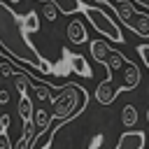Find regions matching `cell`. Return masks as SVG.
<instances>
[{
  "instance_id": "cell-2",
  "label": "cell",
  "mask_w": 149,
  "mask_h": 149,
  "mask_svg": "<svg viewBox=\"0 0 149 149\" xmlns=\"http://www.w3.org/2000/svg\"><path fill=\"white\" fill-rule=\"evenodd\" d=\"M81 14L88 19V23L93 26V30H98L102 37H107V40H112V42H116V44H123V42H126L119 23H116L102 7H98V5H84V7H81Z\"/></svg>"
},
{
  "instance_id": "cell-15",
  "label": "cell",
  "mask_w": 149,
  "mask_h": 149,
  "mask_svg": "<svg viewBox=\"0 0 149 149\" xmlns=\"http://www.w3.org/2000/svg\"><path fill=\"white\" fill-rule=\"evenodd\" d=\"M7 102H9V93L5 88H0V105H7Z\"/></svg>"
},
{
  "instance_id": "cell-11",
  "label": "cell",
  "mask_w": 149,
  "mask_h": 149,
  "mask_svg": "<svg viewBox=\"0 0 149 149\" xmlns=\"http://www.w3.org/2000/svg\"><path fill=\"white\" fill-rule=\"evenodd\" d=\"M23 26L28 33H37L40 30V19H37V12H28L23 16Z\"/></svg>"
},
{
  "instance_id": "cell-18",
  "label": "cell",
  "mask_w": 149,
  "mask_h": 149,
  "mask_svg": "<svg viewBox=\"0 0 149 149\" xmlns=\"http://www.w3.org/2000/svg\"><path fill=\"white\" fill-rule=\"evenodd\" d=\"M147 123H149V107H147Z\"/></svg>"
},
{
  "instance_id": "cell-10",
  "label": "cell",
  "mask_w": 149,
  "mask_h": 149,
  "mask_svg": "<svg viewBox=\"0 0 149 149\" xmlns=\"http://www.w3.org/2000/svg\"><path fill=\"white\" fill-rule=\"evenodd\" d=\"M121 123H123L126 128H133V126L137 123V109H135V105H126V107L121 109Z\"/></svg>"
},
{
  "instance_id": "cell-13",
  "label": "cell",
  "mask_w": 149,
  "mask_h": 149,
  "mask_svg": "<svg viewBox=\"0 0 149 149\" xmlns=\"http://www.w3.org/2000/svg\"><path fill=\"white\" fill-rule=\"evenodd\" d=\"M137 54H140L142 63H144L147 70H149V44H140V47H137Z\"/></svg>"
},
{
  "instance_id": "cell-7",
  "label": "cell",
  "mask_w": 149,
  "mask_h": 149,
  "mask_svg": "<svg viewBox=\"0 0 149 149\" xmlns=\"http://www.w3.org/2000/svg\"><path fill=\"white\" fill-rule=\"evenodd\" d=\"M109 49H112V47H109L105 40H93V42L88 44V51H91L93 61H98V63H105V58H107Z\"/></svg>"
},
{
  "instance_id": "cell-6",
  "label": "cell",
  "mask_w": 149,
  "mask_h": 149,
  "mask_svg": "<svg viewBox=\"0 0 149 149\" xmlns=\"http://www.w3.org/2000/svg\"><path fill=\"white\" fill-rule=\"evenodd\" d=\"M70 68L74 70V74H79V77H93V70H91V65L86 63V58L84 56H79V54H72L70 56Z\"/></svg>"
},
{
  "instance_id": "cell-9",
  "label": "cell",
  "mask_w": 149,
  "mask_h": 149,
  "mask_svg": "<svg viewBox=\"0 0 149 149\" xmlns=\"http://www.w3.org/2000/svg\"><path fill=\"white\" fill-rule=\"evenodd\" d=\"M19 114H21L23 123H30V121H33V116H35V112H33V102H30L28 93H23V95H21V102H19Z\"/></svg>"
},
{
  "instance_id": "cell-3",
  "label": "cell",
  "mask_w": 149,
  "mask_h": 149,
  "mask_svg": "<svg viewBox=\"0 0 149 149\" xmlns=\"http://www.w3.org/2000/svg\"><path fill=\"white\" fill-rule=\"evenodd\" d=\"M112 12L121 19V23L126 28H130L135 35L140 37H149V14L135 9L133 0H114L112 2Z\"/></svg>"
},
{
  "instance_id": "cell-4",
  "label": "cell",
  "mask_w": 149,
  "mask_h": 149,
  "mask_svg": "<svg viewBox=\"0 0 149 149\" xmlns=\"http://www.w3.org/2000/svg\"><path fill=\"white\" fill-rule=\"evenodd\" d=\"M144 147H147V135L142 130H126L121 133L114 149H144Z\"/></svg>"
},
{
  "instance_id": "cell-5",
  "label": "cell",
  "mask_w": 149,
  "mask_h": 149,
  "mask_svg": "<svg viewBox=\"0 0 149 149\" xmlns=\"http://www.w3.org/2000/svg\"><path fill=\"white\" fill-rule=\"evenodd\" d=\"M65 33H68V40H70L72 44H84V42L88 40L84 23H81V21H77V19L68 23V30H65Z\"/></svg>"
},
{
  "instance_id": "cell-8",
  "label": "cell",
  "mask_w": 149,
  "mask_h": 149,
  "mask_svg": "<svg viewBox=\"0 0 149 149\" xmlns=\"http://www.w3.org/2000/svg\"><path fill=\"white\" fill-rule=\"evenodd\" d=\"M44 2H54L61 14H74V12H81L84 7L79 0H44Z\"/></svg>"
},
{
  "instance_id": "cell-1",
  "label": "cell",
  "mask_w": 149,
  "mask_h": 149,
  "mask_svg": "<svg viewBox=\"0 0 149 149\" xmlns=\"http://www.w3.org/2000/svg\"><path fill=\"white\" fill-rule=\"evenodd\" d=\"M0 49L5 56H9L12 61H21L23 65L42 72V74H51L54 68L49 61H44L37 51V47L28 40V30L23 26V16H19L7 2L0 0Z\"/></svg>"
},
{
  "instance_id": "cell-12",
  "label": "cell",
  "mask_w": 149,
  "mask_h": 149,
  "mask_svg": "<svg viewBox=\"0 0 149 149\" xmlns=\"http://www.w3.org/2000/svg\"><path fill=\"white\" fill-rule=\"evenodd\" d=\"M58 14H61V12H58V7H56L54 2H44V5H42V16H44L47 21H56Z\"/></svg>"
},
{
  "instance_id": "cell-14",
  "label": "cell",
  "mask_w": 149,
  "mask_h": 149,
  "mask_svg": "<svg viewBox=\"0 0 149 149\" xmlns=\"http://www.w3.org/2000/svg\"><path fill=\"white\" fill-rule=\"evenodd\" d=\"M79 2H81V5H98V7L105 5V7L112 9V2H114V0H79Z\"/></svg>"
},
{
  "instance_id": "cell-17",
  "label": "cell",
  "mask_w": 149,
  "mask_h": 149,
  "mask_svg": "<svg viewBox=\"0 0 149 149\" xmlns=\"http://www.w3.org/2000/svg\"><path fill=\"white\" fill-rule=\"evenodd\" d=\"M9 2H12V5H19V2H23V0H9Z\"/></svg>"
},
{
  "instance_id": "cell-16",
  "label": "cell",
  "mask_w": 149,
  "mask_h": 149,
  "mask_svg": "<svg viewBox=\"0 0 149 149\" xmlns=\"http://www.w3.org/2000/svg\"><path fill=\"white\" fill-rule=\"evenodd\" d=\"M133 2L140 5V7H147V9H149V0H133Z\"/></svg>"
}]
</instances>
